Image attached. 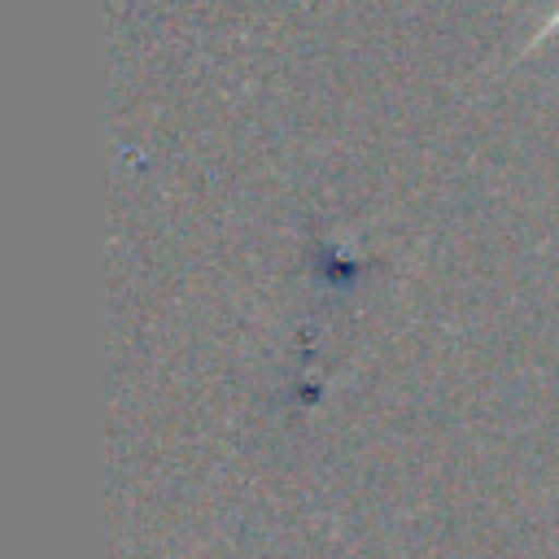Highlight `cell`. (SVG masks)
<instances>
[{"label":"cell","mask_w":559,"mask_h":559,"mask_svg":"<svg viewBox=\"0 0 559 559\" xmlns=\"http://www.w3.org/2000/svg\"><path fill=\"white\" fill-rule=\"evenodd\" d=\"M555 31H559V4H555V13H550V22H546V26L537 31V39H546V35H555ZM537 39H533V44H537Z\"/></svg>","instance_id":"obj_1"}]
</instances>
